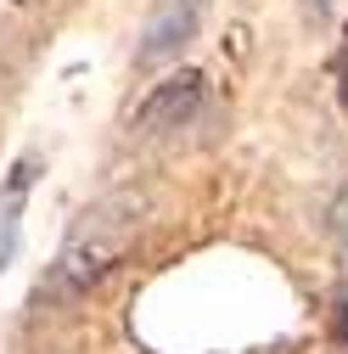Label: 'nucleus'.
Instances as JSON below:
<instances>
[{"label":"nucleus","instance_id":"4","mask_svg":"<svg viewBox=\"0 0 348 354\" xmlns=\"http://www.w3.org/2000/svg\"><path fill=\"white\" fill-rule=\"evenodd\" d=\"M337 73H342V113H348V46H342V68Z\"/></svg>","mask_w":348,"mask_h":354},{"label":"nucleus","instance_id":"2","mask_svg":"<svg viewBox=\"0 0 348 354\" xmlns=\"http://www.w3.org/2000/svg\"><path fill=\"white\" fill-rule=\"evenodd\" d=\"M202 102H208V79H202V73H168L163 84H152V91H146V102L135 107L129 129H135V136H146V141L180 136V129L197 124Z\"/></svg>","mask_w":348,"mask_h":354},{"label":"nucleus","instance_id":"3","mask_svg":"<svg viewBox=\"0 0 348 354\" xmlns=\"http://www.w3.org/2000/svg\"><path fill=\"white\" fill-rule=\"evenodd\" d=\"M197 23H202V0H157L146 28H141V51L135 62L141 68H157L168 57H180L191 39H197Z\"/></svg>","mask_w":348,"mask_h":354},{"label":"nucleus","instance_id":"1","mask_svg":"<svg viewBox=\"0 0 348 354\" xmlns=\"http://www.w3.org/2000/svg\"><path fill=\"white\" fill-rule=\"evenodd\" d=\"M146 192H113L102 203H90L79 219H73V231L62 242V259H57V281L68 292H84V287H96L113 264L129 253V242H135L146 231Z\"/></svg>","mask_w":348,"mask_h":354}]
</instances>
